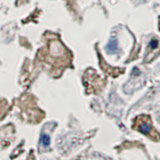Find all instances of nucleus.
<instances>
[{
  "instance_id": "5",
  "label": "nucleus",
  "mask_w": 160,
  "mask_h": 160,
  "mask_svg": "<svg viewBox=\"0 0 160 160\" xmlns=\"http://www.w3.org/2000/svg\"><path fill=\"white\" fill-rule=\"evenodd\" d=\"M159 25H160V24H159Z\"/></svg>"
},
{
  "instance_id": "3",
  "label": "nucleus",
  "mask_w": 160,
  "mask_h": 160,
  "mask_svg": "<svg viewBox=\"0 0 160 160\" xmlns=\"http://www.w3.org/2000/svg\"><path fill=\"white\" fill-rule=\"evenodd\" d=\"M107 49L109 51H111V52L116 51V49H117V40L115 39V38H113V39L110 41V43L108 44V46H107Z\"/></svg>"
},
{
  "instance_id": "4",
  "label": "nucleus",
  "mask_w": 160,
  "mask_h": 160,
  "mask_svg": "<svg viewBox=\"0 0 160 160\" xmlns=\"http://www.w3.org/2000/svg\"><path fill=\"white\" fill-rule=\"evenodd\" d=\"M158 45H159L158 40H156L154 38V39H152L151 41L149 42V48L152 49V50H154V49H156L157 47H158Z\"/></svg>"
},
{
  "instance_id": "2",
  "label": "nucleus",
  "mask_w": 160,
  "mask_h": 160,
  "mask_svg": "<svg viewBox=\"0 0 160 160\" xmlns=\"http://www.w3.org/2000/svg\"><path fill=\"white\" fill-rule=\"evenodd\" d=\"M40 141H41L42 145L47 147V146H49V144H50V137L47 134H42L41 137H40Z\"/></svg>"
},
{
  "instance_id": "1",
  "label": "nucleus",
  "mask_w": 160,
  "mask_h": 160,
  "mask_svg": "<svg viewBox=\"0 0 160 160\" xmlns=\"http://www.w3.org/2000/svg\"><path fill=\"white\" fill-rule=\"evenodd\" d=\"M138 129L140 130L142 133L148 134V133H149L150 130H151V125H150L148 122H145V121H144V122H142V123H140V124H139Z\"/></svg>"
}]
</instances>
